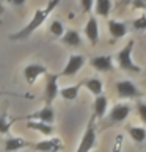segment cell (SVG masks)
Instances as JSON below:
<instances>
[{"mask_svg": "<svg viewBox=\"0 0 146 152\" xmlns=\"http://www.w3.org/2000/svg\"><path fill=\"white\" fill-rule=\"evenodd\" d=\"M57 5H58V0H50V2L47 3V8H44V10L39 8V10H36L35 14H33V18H32V20H30L22 30H19L18 33L10 35V39H11V41H21V39H27L33 31L38 30L39 27H41L44 22H46L47 16L50 14V11L57 7Z\"/></svg>", "mask_w": 146, "mask_h": 152, "instance_id": "6da1fadb", "label": "cell"}, {"mask_svg": "<svg viewBox=\"0 0 146 152\" xmlns=\"http://www.w3.org/2000/svg\"><path fill=\"white\" fill-rule=\"evenodd\" d=\"M132 50H134V39H131V41H129L126 46L116 53V60H118V64H120V67L123 71L138 74L142 69L132 61Z\"/></svg>", "mask_w": 146, "mask_h": 152, "instance_id": "7a4b0ae2", "label": "cell"}, {"mask_svg": "<svg viewBox=\"0 0 146 152\" xmlns=\"http://www.w3.org/2000/svg\"><path fill=\"white\" fill-rule=\"evenodd\" d=\"M94 146H96V122H94V118H91L88 121L87 130L83 133L80 144H79L76 152H90Z\"/></svg>", "mask_w": 146, "mask_h": 152, "instance_id": "3957f363", "label": "cell"}, {"mask_svg": "<svg viewBox=\"0 0 146 152\" xmlns=\"http://www.w3.org/2000/svg\"><path fill=\"white\" fill-rule=\"evenodd\" d=\"M58 74H46V89H44V102L52 105L55 97L58 96Z\"/></svg>", "mask_w": 146, "mask_h": 152, "instance_id": "277c9868", "label": "cell"}, {"mask_svg": "<svg viewBox=\"0 0 146 152\" xmlns=\"http://www.w3.org/2000/svg\"><path fill=\"white\" fill-rule=\"evenodd\" d=\"M83 64H85V57H82V55H71L68 63H66V66L63 67V71L60 72L58 75H63V77H74L79 71L83 67Z\"/></svg>", "mask_w": 146, "mask_h": 152, "instance_id": "5b68a950", "label": "cell"}, {"mask_svg": "<svg viewBox=\"0 0 146 152\" xmlns=\"http://www.w3.org/2000/svg\"><path fill=\"white\" fill-rule=\"evenodd\" d=\"M116 91L120 94V97L123 99H137L142 96V93L138 91V88L135 86V83L131 80H121L116 83Z\"/></svg>", "mask_w": 146, "mask_h": 152, "instance_id": "8992f818", "label": "cell"}, {"mask_svg": "<svg viewBox=\"0 0 146 152\" xmlns=\"http://www.w3.org/2000/svg\"><path fill=\"white\" fill-rule=\"evenodd\" d=\"M22 119H35L39 122H44V124H52L55 119V111L52 108V105H46L44 108L38 110V111H33L32 115H27V116H22Z\"/></svg>", "mask_w": 146, "mask_h": 152, "instance_id": "52a82bcc", "label": "cell"}, {"mask_svg": "<svg viewBox=\"0 0 146 152\" xmlns=\"http://www.w3.org/2000/svg\"><path fill=\"white\" fill-rule=\"evenodd\" d=\"M61 148H63V143L60 138H50L46 141H38L32 144V149L38 152H58L61 151Z\"/></svg>", "mask_w": 146, "mask_h": 152, "instance_id": "ba28073f", "label": "cell"}, {"mask_svg": "<svg viewBox=\"0 0 146 152\" xmlns=\"http://www.w3.org/2000/svg\"><path fill=\"white\" fill-rule=\"evenodd\" d=\"M43 74L44 75L47 74V67L43 66V64H29V66H25V69H24V77L30 85H33V83L36 82V78Z\"/></svg>", "mask_w": 146, "mask_h": 152, "instance_id": "9c48e42d", "label": "cell"}, {"mask_svg": "<svg viewBox=\"0 0 146 152\" xmlns=\"http://www.w3.org/2000/svg\"><path fill=\"white\" fill-rule=\"evenodd\" d=\"M30 141L21 138V137H10L7 141H5V152H18L21 149H25V148H32Z\"/></svg>", "mask_w": 146, "mask_h": 152, "instance_id": "30bf717a", "label": "cell"}, {"mask_svg": "<svg viewBox=\"0 0 146 152\" xmlns=\"http://www.w3.org/2000/svg\"><path fill=\"white\" fill-rule=\"evenodd\" d=\"M129 113H131V107L127 104H116L110 111V122L115 124V122L124 121L129 116Z\"/></svg>", "mask_w": 146, "mask_h": 152, "instance_id": "8fae6325", "label": "cell"}, {"mask_svg": "<svg viewBox=\"0 0 146 152\" xmlns=\"http://www.w3.org/2000/svg\"><path fill=\"white\" fill-rule=\"evenodd\" d=\"M91 66L99 72H110L113 71V61L112 57L109 55H99V57H94L91 60Z\"/></svg>", "mask_w": 146, "mask_h": 152, "instance_id": "7c38bea8", "label": "cell"}, {"mask_svg": "<svg viewBox=\"0 0 146 152\" xmlns=\"http://www.w3.org/2000/svg\"><path fill=\"white\" fill-rule=\"evenodd\" d=\"M83 33H85L87 39L91 44H96L98 39H99V25H98V20L96 18H90L85 28H83Z\"/></svg>", "mask_w": 146, "mask_h": 152, "instance_id": "4fadbf2b", "label": "cell"}, {"mask_svg": "<svg viewBox=\"0 0 146 152\" xmlns=\"http://www.w3.org/2000/svg\"><path fill=\"white\" fill-rule=\"evenodd\" d=\"M109 31L110 35L120 39V38H124L126 33H127V25L124 24V22H120V20H109Z\"/></svg>", "mask_w": 146, "mask_h": 152, "instance_id": "5bb4252c", "label": "cell"}, {"mask_svg": "<svg viewBox=\"0 0 146 152\" xmlns=\"http://www.w3.org/2000/svg\"><path fill=\"white\" fill-rule=\"evenodd\" d=\"M107 108H109V99L107 96L101 94L94 99V116L96 118H104L105 113H107Z\"/></svg>", "mask_w": 146, "mask_h": 152, "instance_id": "9a60e30c", "label": "cell"}, {"mask_svg": "<svg viewBox=\"0 0 146 152\" xmlns=\"http://www.w3.org/2000/svg\"><path fill=\"white\" fill-rule=\"evenodd\" d=\"M27 127L33 129V130H36L43 135H46V137L54 135V130H55L52 124H44V122H39V121H29L27 122Z\"/></svg>", "mask_w": 146, "mask_h": 152, "instance_id": "2e32d148", "label": "cell"}, {"mask_svg": "<svg viewBox=\"0 0 146 152\" xmlns=\"http://www.w3.org/2000/svg\"><path fill=\"white\" fill-rule=\"evenodd\" d=\"M61 41H63V44L71 46V47L82 46V38H80V35H79L77 30H68L63 36H61Z\"/></svg>", "mask_w": 146, "mask_h": 152, "instance_id": "e0dca14e", "label": "cell"}, {"mask_svg": "<svg viewBox=\"0 0 146 152\" xmlns=\"http://www.w3.org/2000/svg\"><path fill=\"white\" fill-rule=\"evenodd\" d=\"M80 86H85L90 93H93L94 96H101L102 94V82L99 78H85Z\"/></svg>", "mask_w": 146, "mask_h": 152, "instance_id": "ac0fdd59", "label": "cell"}, {"mask_svg": "<svg viewBox=\"0 0 146 152\" xmlns=\"http://www.w3.org/2000/svg\"><path fill=\"white\" fill-rule=\"evenodd\" d=\"M80 83H77L74 86H66L63 89H58V94L63 97L65 100H74L77 96H79V91H80Z\"/></svg>", "mask_w": 146, "mask_h": 152, "instance_id": "d6986e66", "label": "cell"}, {"mask_svg": "<svg viewBox=\"0 0 146 152\" xmlns=\"http://www.w3.org/2000/svg\"><path fill=\"white\" fill-rule=\"evenodd\" d=\"M94 10H96V13L99 16L109 18L110 10H112V2L110 0H98V2H94Z\"/></svg>", "mask_w": 146, "mask_h": 152, "instance_id": "ffe728a7", "label": "cell"}, {"mask_svg": "<svg viewBox=\"0 0 146 152\" xmlns=\"http://www.w3.org/2000/svg\"><path fill=\"white\" fill-rule=\"evenodd\" d=\"M127 132L135 143H143L146 140V129L145 127H129Z\"/></svg>", "mask_w": 146, "mask_h": 152, "instance_id": "44dd1931", "label": "cell"}, {"mask_svg": "<svg viewBox=\"0 0 146 152\" xmlns=\"http://www.w3.org/2000/svg\"><path fill=\"white\" fill-rule=\"evenodd\" d=\"M16 122V119H8L7 118V113L0 115V133L2 135H10V130H11V126Z\"/></svg>", "mask_w": 146, "mask_h": 152, "instance_id": "7402d4cb", "label": "cell"}, {"mask_svg": "<svg viewBox=\"0 0 146 152\" xmlns=\"http://www.w3.org/2000/svg\"><path fill=\"white\" fill-rule=\"evenodd\" d=\"M50 31H52V35L61 38L65 35V27L60 20H52V24H50Z\"/></svg>", "mask_w": 146, "mask_h": 152, "instance_id": "603a6c76", "label": "cell"}, {"mask_svg": "<svg viewBox=\"0 0 146 152\" xmlns=\"http://www.w3.org/2000/svg\"><path fill=\"white\" fill-rule=\"evenodd\" d=\"M132 27L135 30H146V16L137 18L135 20H132Z\"/></svg>", "mask_w": 146, "mask_h": 152, "instance_id": "cb8c5ba5", "label": "cell"}, {"mask_svg": "<svg viewBox=\"0 0 146 152\" xmlns=\"http://www.w3.org/2000/svg\"><path fill=\"white\" fill-rule=\"evenodd\" d=\"M137 113L140 116V119L146 124V104L145 102H137Z\"/></svg>", "mask_w": 146, "mask_h": 152, "instance_id": "d4e9b609", "label": "cell"}, {"mask_svg": "<svg viewBox=\"0 0 146 152\" xmlns=\"http://www.w3.org/2000/svg\"><path fill=\"white\" fill-rule=\"evenodd\" d=\"M80 5H82V7H85V8H83L85 11H90V7H93L94 2H91V0H83V2H80Z\"/></svg>", "mask_w": 146, "mask_h": 152, "instance_id": "484cf974", "label": "cell"}, {"mask_svg": "<svg viewBox=\"0 0 146 152\" xmlns=\"http://www.w3.org/2000/svg\"><path fill=\"white\" fill-rule=\"evenodd\" d=\"M134 7H137V10L140 8H146V2H132Z\"/></svg>", "mask_w": 146, "mask_h": 152, "instance_id": "4316f807", "label": "cell"}, {"mask_svg": "<svg viewBox=\"0 0 146 152\" xmlns=\"http://www.w3.org/2000/svg\"><path fill=\"white\" fill-rule=\"evenodd\" d=\"M5 94H10V93H2V91H0V96H5Z\"/></svg>", "mask_w": 146, "mask_h": 152, "instance_id": "83f0119b", "label": "cell"}]
</instances>
